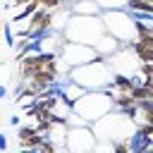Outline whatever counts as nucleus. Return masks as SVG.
Listing matches in <instances>:
<instances>
[{"label":"nucleus","instance_id":"19","mask_svg":"<svg viewBox=\"0 0 153 153\" xmlns=\"http://www.w3.org/2000/svg\"><path fill=\"white\" fill-rule=\"evenodd\" d=\"M0 98H7V84L0 86Z\"/></svg>","mask_w":153,"mask_h":153},{"label":"nucleus","instance_id":"13","mask_svg":"<svg viewBox=\"0 0 153 153\" xmlns=\"http://www.w3.org/2000/svg\"><path fill=\"white\" fill-rule=\"evenodd\" d=\"M129 12H151L153 14V0H127Z\"/></svg>","mask_w":153,"mask_h":153},{"label":"nucleus","instance_id":"5","mask_svg":"<svg viewBox=\"0 0 153 153\" xmlns=\"http://www.w3.org/2000/svg\"><path fill=\"white\" fill-rule=\"evenodd\" d=\"M103 24H105V31L112 33L122 45H129L136 41L139 31H136V19L131 17V12L127 7H120V10H103Z\"/></svg>","mask_w":153,"mask_h":153},{"label":"nucleus","instance_id":"3","mask_svg":"<svg viewBox=\"0 0 153 153\" xmlns=\"http://www.w3.org/2000/svg\"><path fill=\"white\" fill-rule=\"evenodd\" d=\"M62 33L67 41L96 45V41L105 33V24H103V17H96V14H72Z\"/></svg>","mask_w":153,"mask_h":153},{"label":"nucleus","instance_id":"14","mask_svg":"<svg viewBox=\"0 0 153 153\" xmlns=\"http://www.w3.org/2000/svg\"><path fill=\"white\" fill-rule=\"evenodd\" d=\"M36 134H41L38 131V127L36 124H31V127H17V141H26V139H31V136H36Z\"/></svg>","mask_w":153,"mask_h":153},{"label":"nucleus","instance_id":"4","mask_svg":"<svg viewBox=\"0 0 153 153\" xmlns=\"http://www.w3.org/2000/svg\"><path fill=\"white\" fill-rule=\"evenodd\" d=\"M134 129H136V124H134L124 112H120L117 108H115L112 112H108L105 117H100L98 122H93L96 136L105 141L103 146L98 143V148H110V151H112V141H117V139H122V136H129Z\"/></svg>","mask_w":153,"mask_h":153},{"label":"nucleus","instance_id":"6","mask_svg":"<svg viewBox=\"0 0 153 153\" xmlns=\"http://www.w3.org/2000/svg\"><path fill=\"white\" fill-rule=\"evenodd\" d=\"M98 148V136L93 131V124H69L67 131V151L69 153H86Z\"/></svg>","mask_w":153,"mask_h":153},{"label":"nucleus","instance_id":"1","mask_svg":"<svg viewBox=\"0 0 153 153\" xmlns=\"http://www.w3.org/2000/svg\"><path fill=\"white\" fill-rule=\"evenodd\" d=\"M67 74H69V79H72L74 84H79V86L86 88V91L110 88V86H112V79H115V69L110 67L108 57H98V60H93V62L72 67Z\"/></svg>","mask_w":153,"mask_h":153},{"label":"nucleus","instance_id":"17","mask_svg":"<svg viewBox=\"0 0 153 153\" xmlns=\"http://www.w3.org/2000/svg\"><path fill=\"white\" fill-rule=\"evenodd\" d=\"M7 151H10V146H7V134L0 131V153H7Z\"/></svg>","mask_w":153,"mask_h":153},{"label":"nucleus","instance_id":"18","mask_svg":"<svg viewBox=\"0 0 153 153\" xmlns=\"http://www.w3.org/2000/svg\"><path fill=\"white\" fill-rule=\"evenodd\" d=\"M7 122H10L12 127H19V124H22V115H10V117H7Z\"/></svg>","mask_w":153,"mask_h":153},{"label":"nucleus","instance_id":"8","mask_svg":"<svg viewBox=\"0 0 153 153\" xmlns=\"http://www.w3.org/2000/svg\"><path fill=\"white\" fill-rule=\"evenodd\" d=\"M108 62H110V67L115 69V72H120V74H136L139 69H141V60H139V55L134 53V48L131 45H122L115 55H110L108 57Z\"/></svg>","mask_w":153,"mask_h":153},{"label":"nucleus","instance_id":"2","mask_svg":"<svg viewBox=\"0 0 153 153\" xmlns=\"http://www.w3.org/2000/svg\"><path fill=\"white\" fill-rule=\"evenodd\" d=\"M112 96H115L112 86L103 88V91H86L74 103V115H79L84 122L93 124V122H98L100 117H105L108 112L115 110V98Z\"/></svg>","mask_w":153,"mask_h":153},{"label":"nucleus","instance_id":"9","mask_svg":"<svg viewBox=\"0 0 153 153\" xmlns=\"http://www.w3.org/2000/svg\"><path fill=\"white\" fill-rule=\"evenodd\" d=\"M127 141H129V153H143V151L153 148V136L146 134V131H141V129H134L127 136Z\"/></svg>","mask_w":153,"mask_h":153},{"label":"nucleus","instance_id":"7","mask_svg":"<svg viewBox=\"0 0 153 153\" xmlns=\"http://www.w3.org/2000/svg\"><path fill=\"white\" fill-rule=\"evenodd\" d=\"M98 50L88 43H76V41H65L62 50H60V60L72 69V67H79V65H86V62H93L98 60Z\"/></svg>","mask_w":153,"mask_h":153},{"label":"nucleus","instance_id":"20","mask_svg":"<svg viewBox=\"0 0 153 153\" xmlns=\"http://www.w3.org/2000/svg\"><path fill=\"white\" fill-rule=\"evenodd\" d=\"M67 2H69V5H74V2H79V0H67Z\"/></svg>","mask_w":153,"mask_h":153},{"label":"nucleus","instance_id":"16","mask_svg":"<svg viewBox=\"0 0 153 153\" xmlns=\"http://www.w3.org/2000/svg\"><path fill=\"white\" fill-rule=\"evenodd\" d=\"M29 2H33V0H7L5 2V10H19V7H24V5H29Z\"/></svg>","mask_w":153,"mask_h":153},{"label":"nucleus","instance_id":"12","mask_svg":"<svg viewBox=\"0 0 153 153\" xmlns=\"http://www.w3.org/2000/svg\"><path fill=\"white\" fill-rule=\"evenodd\" d=\"M129 45L134 48V53L139 55L141 62H153V45H146V43H141V41H134V43H129Z\"/></svg>","mask_w":153,"mask_h":153},{"label":"nucleus","instance_id":"11","mask_svg":"<svg viewBox=\"0 0 153 153\" xmlns=\"http://www.w3.org/2000/svg\"><path fill=\"white\" fill-rule=\"evenodd\" d=\"M72 12L74 14H96V17H100L103 14V7L96 0H79V2L72 5Z\"/></svg>","mask_w":153,"mask_h":153},{"label":"nucleus","instance_id":"10","mask_svg":"<svg viewBox=\"0 0 153 153\" xmlns=\"http://www.w3.org/2000/svg\"><path fill=\"white\" fill-rule=\"evenodd\" d=\"M93 48L98 50V55H100V57H110V55H115V53L122 48V43H120L112 33H108V31H105V33L96 41V45H93Z\"/></svg>","mask_w":153,"mask_h":153},{"label":"nucleus","instance_id":"15","mask_svg":"<svg viewBox=\"0 0 153 153\" xmlns=\"http://www.w3.org/2000/svg\"><path fill=\"white\" fill-rule=\"evenodd\" d=\"M103 10H120V7H127V0H96Z\"/></svg>","mask_w":153,"mask_h":153}]
</instances>
